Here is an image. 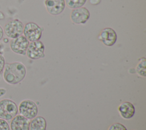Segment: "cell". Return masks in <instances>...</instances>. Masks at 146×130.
Instances as JSON below:
<instances>
[{"mask_svg":"<svg viewBox=\"0 0 146 130\" xmlns=\"http://www.w3.org/2000/svg\"><path fill=\"white\" fill-rule=\"evenodd\" d=\"M26 74L25 66L18 62L5 63L3 70V78L10 84L19 83L25 78Z\"/></svg>","mask_w":146,"mask_h":130,"instance_id":"obj_1","label":"cell"},{"mask_svg":"<svg viewBox=\"0 0 146 130\" xmlns=\"http://www.w3.org/2000/svg\"><path fill=\"white\" fill-rule=\"evenodd\" d=\"M18 112L16 103L9 99L0 100V119L6 121L11 120Z\"/></svg>","mask_w":146,"mask_h":130,"instance_id":"obj_2","label":"cell"},{"mask_svg":"<svg viewBox=\"0 0 146 130\" xmlns=\"http://www.w3.org/2000/svg\"><path fill=\"white\" fill-rule=\"evenodd\" d=\"M24 25L18 19L9 21L4 26L3 32L9 38L13 39L21 35L23 33Z\"/></svg>","mask_w":146,"mask_h":130,"instance_id":"obj_3","label":"cell"},{"mask_svg":"<svg viewBox=\"0 0 146 130\" xmlns=\"http://www.w3.org/2000/svg\"><path fill=\"white\" fill-rule=\"evenodd\" d=\"M20 115L27 118L32 119L36 116L38 114V107L35 103L30 100H24L22 101L18 107Z\"/></svg>","mask_w":146,"mask_h":130,"instance_id":"obj_4","label":"cell"},{"mask_svg":"<svg viewBox=\"0 0 146 130\" xmlns=\"http://www.w3.org/2000/svg\"><path fill=\"white\" fill-rule=\"evenodd\" d=\"M29 44V41L23 35H20L11 39L10 43L11 50L15 53L25 55Z\"/></svg>","mask_w":146,"mask_h":130,"instance_id":"obj_5","label":"cell"},{"mask_svg":"<svg viewBox=\"0 0 146 130\" xmlns=\"http://www.w3.org/2000/svg\"><path fill=\"white\" fill-rule=\"evenodd\" d=\"M23 34L26 38L30 42L38 40L42 35L41 28L34 22H29L23 29Z\"/></svg>","mask_w":146,"mask_h":130,"instance_id":"obj_6","label":"cell"},{"mask_svg":"<svg viewBox=\"0 0 146 130\" xmlns=\"http://www.w3.org/2000/svg\"><path fill=\"white\" fill-rule=\"evenodd\" d=\"M44 46L41 41L36 40L29 43L27 51V56L31 59H38L44 57Z\"/></svg>","mask_w":146,"mask_h":130,"instance_id":"obj_7","label":"cell"},{"mask_svg":"<svg viewBox=\"0 0 146 130\" xmlns=\"http://www.w3.org/2000/svg\"><path fill=\"white\" fill-rule=\"evenodd\" d=\"M90 18V13L85 7H79L73 10L71 14L72 21L76 24L85 23Z\"/></svg>","mask_w":146,"mask_h":130,"instance_id":"obj_8","label":"cell"},{"mask_svg":"<svg viewBox=\"0 0 146 130\" xmlns=\"http://www.w3.org/2000/svg\"><path fill=\"white\" fill-rule=\"evenodd\" d=\"M10 128L11 130H30V121L21 115H17L11 119Z\"/></svg>","mask_w":146,"mask_h":130,"instance_id":"obj_9","label":"cell"},{"mask_svg":"<svg viewBox=\"0 0 146 130\" xmlns=\"http://www.w3.org/2000/svg\"><path fill=\"white\" fill-rule=\"evenodd\" d=\"M98 39L105 45L107 46H111L115 43L117 39V35L113 29L111 28H106L101 31L98 36Z\"/></svg>","mask_w":146,"mask_h":130,"instance_id":"obj_10","label":"cell"},{"mask_svg":"<svg viewBox=\"0 0 146 130\" xmlns=\"http://www.w3.org/2000/svg\"><path fill=\"white\" fill-rule=\"evenodd\" d=\"M45 5L50 14L58 15L63 11L65 2L64 0H46Z\"/></svg>","mask_w":146,"mask_h":130,"instance_id":"obj_11","label":"cell"},{"mask_svg":"<svg viewBox=\"0 0 146 130\" xmlns=\"http://www.w3.org/2000/svg\"><path fill=\"white\" fill-rule=\"evenodd\" d=\"M118 110L121 117L126 119L132 117L135 113L134 105L128 101H125L120 104L118 107Z\"/></svg>","mask_w":146,"mask_h":130,"instance_id":"obj_12","label":"cell"},{"mask_svg":"<svg viewBox=\"0 0 146 130\" xmlns=\"http://www.w3.org/2000/svg\"><path fill=\"white\" fill-rule=\"evenodd\" d=\"M30 130H46V121L42 116H36L30 122Z\"/></svg>","mask_w":146,"mask_h":130,"instance_id":"obj_13","label":"cell"},{"mask_svg":"<svg viewBox=\"0 0 146 130\" xmlns=\"http://www.w3.org/2000/svg\"><path fill=\"white\" fill-rule=\"evenodd\" d=\"M86 0H66L67 5L72 9H78L82 7Z\"/></svg>","mask_w":146,"mask_h":130,"instance_id":"obj_14","label":"cell"},{"mask_svg":"<svg viewBox=\"0 0 146 130\" xmlns=\"http://www.w3.org/2000/svg\"><path fill=\"white\" fill-rule=\"evenodd\" d=\"M145 59L144 58H143L142 59H141L136 67V71L140 76H145Z\"/></svg>","mask_w":146,"mask_h":130,"instance_id":"obj_15","label":"cell"},{"mask_svg":"<svg viewBox=\"0 0 146 130\" xmlns=\"http://www.w3.org/2000/svg\"><path fill=\"white\" fill-rule=\"evenodd\" d=\"M108 130H127L125 127L120 123H114L112 124Z\"/></svg>","mask_w":146,"mask_h":130,"instance_id":"obj_16","label":"cell"},{"mask_svg":"<svg viewBox=\"0 0 146 130\" xmlns=\"http://www.w3.org/2000/svg\"><path fill=\"white\" fill-rule=\"evenodd\" d=\"M10 126L6 120L0 119V130H10Z\"/></svg>","mask_w":146,"mask_h":130,"instance_id":"obj_17","label":"cell"},{"mask_svg":"<svg viewBox=\"0 0 146 130\" xmlns=\"http://www.w3.org/2000/svg\"><path fill=\"white\" fill-rule=\"evenodd\" d=\"M5 64V60L2 54H0V74L3 71Z\"/></svg>","mask_w":146,"mask_h":130,"instance_id":"obj_18","label":"cell"},{"mask_svg":"<svg viewBox=\"0 0 146 130\" xmlns=\"http://www.w3.org/2000/svg\"><path fill=\"white\" fill-rule=\"evenodd\" d=\"M6 93V90L4 88H0V98L4 96Z\"/></svg>","mask_w":146,"mask_h":130,"instance_id":"obj_19","label":"cell"},{"mask_svg":"<svg viewBox=\"0 0 146 130\" xmlns=\"http://www.w3.org/2000/svg\"><path fill=\"white\" fill-rule=\"evenodd\" d=\"M4 32H3V29H2V27H1V26L0 25V41L1 40V39L3 38Z\"/></svg>","mask_w":146,"mask_h":130,"instance_id":"obj_20","label":"cell"},{"mask_svg":"<svg viewBox=\"0 0 146 130\" xmlns=\"http://www.w3.org/2000/svg\"><path fill=\"white\" fill-rule=\"evenodd\" d=\"M4 18H5V16L3 14V13L0 11V19H4Z\"/></svg>","mask_w":146,"mask_h":130,"instance_id":"obj_21","label":"cell"},{"mask_svg":"<svg viewBox=\"0 0 146 130\" xmlns=\"http://www.w3.org/2000/svg\"><path fill=\"white\" fill-rule=\"evenodd\" d=\"M3 40H4V42H5V43H6V42H8V39H6V38H4Z\"/></svg>","mask_w":146,"mask_h":130,"instance_id":"obj_22","label":"cell"}]
</instances>
